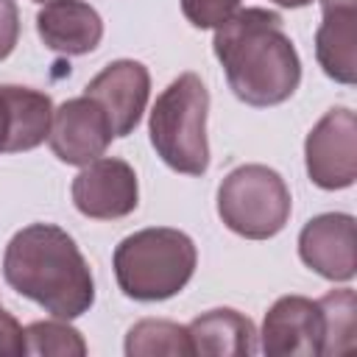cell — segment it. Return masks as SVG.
Instances as JSON below:
<instances>
[{"label": "cell", "mask_w": 357, "mask_h": 357, "mask_svg": "<svg viewBox=\"0 0 357 357\" xmlns=\"http://www.w3.org/2000/svg\"><path fill=\"white\" fill-rule=\"evenodd\" d=\"M20 42V8L14 0H0V61L11 56Z\"/></svg>", "instance_id": "ffe728a7"}, {"label": "cell", "mask_w": 357, "mask_h": 357, "mask_svg": "<svg viewBox=\"0 0 357 357\" xmlns=\"http://www.w3.org/2000/svg\"><path fill=\"white\" fill-rule=\"evenodd\" d=\"M315 59L337 84L357 81V0H321Z\"/></svg>", "instance_id": "5bb4252c"}, {"label": "cell", "mask_w": 357, "mask_h": 357, "mask_svg": "<svg viewBox=\"0 0 357 357\" xmlns=\"http://www.w3.org/2000/svg\"><path fill=\"white\" fill-rule=\"evenodd\" d=\"M307 176L321 190H346L357 178V117L346 106L329 109L304 142Z\"/></svg>", "instance_id": "8992f818"}, {"label": "cell", "mask_w": 357, "mask_h": 357, "mask_svg": "<svg viewBox=\"0 0 357 357\" xmlns=\"http://www.w3.org/2000/svg\"><path fill=\"white\" fill-rule=\"evenodd\" d=\"M25 354L36 357H84L86 340L64 318L59 321H33L25 329Z\"/></svg>", "instance_id": "ac0fdd59"}, {"label": "cell", "mask_w": 357, "mask_h": 357, "mask_svg": "<svg viewBox=\"0 0 357 357\" xmlns=\"http://www.w3.org/2000/svg\"><path fill=\"white\" fill-rule=\"evenodd\" d=\"M73 204L84 218L117 220L137 209L139 184L137 173L126 159L100 156L73 178Z\"/></svg>", "instance_id": "52a82bcc"}, {"label": "cell", "mask_w": 357, "mask_h": 357, "mask_svg": "<svg viewBox=\"0 0 357 357\" xmlns=\"http://www.w3.org/2000/svg\"><path fill=\"white\" fill-rule=\"evenodd\" d=\"M293 198L284 178L268 165H240L218 187V215L245 240H268L290 220Z\"/></svg>", "instance_id": "5b68a950"}, {"label": "cell", "mask_w": 357, "mask_h": 357, "mask_svg": "<svg viewBox=\"0 0 357 357\" xmlns=\"http://www.w3.org/2000/svg\"><path fill=\"white\" fill-rule=\"evenodd\" d=\"M84 95L92 98L109 117L114 137H128L148 106L151 95V73L142 61L134 59H117L106 64L86 86Z\"/></svg>", "instance_id": "9c48e42d"}, {"label": "cell", "mask_w": 357, "mask_h": 357, "mask_svg": "<svg viewBox=\"0 0 357 357\" xmlns=\"http://www.w3.org/2000/svg\"><path fill=\"white\" fill-rule=\"evenodd\" d=\"M262 351L271 357H315L324 343V315L307 296H282L262 321Z\"/></svg>", "instance_id": "8fae6325"}, {"label": "cell", "mask_w": 357, "mask_h": 357, "mask_svg": "<svg viewBox=\"0 0 357 357\" xmlns=\"http://www.w3.org/2000/svg\"><path fill=\"white\" fill-rule=\"evenodd\" d=\"M53 100L31 86H0V153L33 151L50 134Z\"/></svg>", "instance_id": "7c38bea8"}, {"label": "cell", "mask_w": 357, "mask_h": 357, "mask_svg": "<svg viewBox=\"0 0 357 357\" xmlns=\"http://www.w3.org/2000/svg\"><path fill=\"white\" fill-rule=\"evenodd\" d=\"M33 3H53V0H33Z\"/></svg>", "instance_id": "603a6c76"}, {"label": "cell", "mask_w": 357, "mask_h": 357, "mask_svg": "<svg viewBox=\"0 0 357 357\" xmlns=\"http://www.w3.org/2000/svg\"><path fill=\"white\" fill-rule=\"evenodd\" d=\"M126 354L128 357H156V354L187 357V354H192L190 332H187V326H181L176 321L142 318L126 335Z\"/></svg>", "instance_id": "2e32d148"}, {"label": "cell", "mask_w": 357, "mask_h": 357, "mask_svg": "<svg viewBox=\"0 0 357 357\" xmlns=\"http://www.w3.org/2000/svg\"><path fill=\"white\" fill-rule=\"evenodd\" d=\"M212 50L229 89L248 106H279L301 84V59L276 11L237 8L215 28Z\"/></svg>", "instance_id": "6da1fadb"}, {"label": "cell", "mask_w": 357, "mask_h": 357, "mask_svg": "<svg viewBox=\"0 0 357 357\" xmlns=\"http://www.w3.org/2000/svg\"><path fill=\"white\" fill-rule=\"evenodd\" d=\"M36 33L53 53L86 56L103 39V20L84 0H53L36 14Z\"/></svg>", "instance_id": "4fadbf2b"}, {"label": "cell", "mask_w": 357, "mask_h": 357, "mask_svg": "<svg viewBox=\"0 0 357 357\" xmlns=\"http://www.w3.org/2000/svg\"><path fill=\"white\" fill-rule=\"evenodd\" d=\"M240 8V0H181V14L190 25L206 31L223 25L234 11Z\"/></svg>", "instance_id": "d6986e66"}, {"label": "cell", "mask_w": 357, "mask_h": 357, "mask_svg": "<svg viewBox=\"0 0 357 357\" xmlns=\"http://www.w3.org/2000/svg\"><path fill=\"white\" fill-rule=\"evenodd\" d=\"M298 257L329 282H351L357 273V237L349 212H324L304 223Z\"/></svg>", "instance_id": "30bf717a"}, {"label": "cell", "mask_w": 357, "mask_h": 357, "mask_svg": "<svg viewBox=\"0 0 357 357\" xmlns=\"http://www.w3.org/2000/svg\"><path fill=\"white\" fill-rule=\"evenodd\" d=\"M276 6H282V8H304V6H310L312 0H273Z\"/></svg>", "instance_id": "7402d4cb"}, {"label": "cell", "mask_w": 357, "mask_h": 357, "mask_svg": "<svg viewBox=\"0 0 357 357\" xmlns=\"http://www.w3.org/2000/svg\"><path fill=\"white\" fill-rule=\"evenodd\" d=\"M321 315H324V343L321 354H340L354 346V329H357V298L351 287L329 290L324 298H318Z\"/></svg>", "instance_id": "e0dca14e"}, {"label": "cell", "mask_w": 357, "mask_h": 357, "mask_svg": "<svg viewBox=\"0 0 357 357\" xmlns=\"http://www.w3.org/2000/svg\"><path fill=\"white\" fill-rule=\"evenodd\" d=\"M112 123L106 112L86 95L64 100L59 109H53V123H50V151L64 162V165H89L106 153L112 145Z\"/></svg>", "instance_id": "ba28073f"}, {"label": "cell", "mask_w": 357, "mask_h": 357, "mask_svg": "<svg viewBox=\"0 0 357 357\" xmlns=\"http://www.w3.org/2000/svg\"><path fill=\"white\" fill-rule=\"evenodd\" d=\"M0 354H8V357L25 354V329L3 307H0Z\"/></svg>", "instance_id": "44dd1931"}, {"label": "cell", "mask_w": 357, "mask_h": 357, "mask_svg": "<svg viewBox=\"0 0 357 357\" xmlns=\"http://www.w3.org/2000/svg\"><path fill=\"white\" fill-rule=\"evenodd\" d=\"M187 332L192 354L201 357H248L259 349L254 321L231 307H218L192 318Z\"/></svg>", "instance_id": "9a60e30c"}, {"label": "cell", "mask_w": 357, "mask_h": 357, "mask_svg": "<svg viewBox=\"0 0 357 357\" xmlns=\"http://www.w3.org/2000/svg\"><path fill=\"white\" fill-rule=\"evenodd\" d=\"M11 290L36 301L53 318H81L95 304V279L75 240L56 223L20 229L3 254Z\"/></svg>", "instance_id": "7a4b0ae2"}, {"label": "cell", "mask_w": 357, "mask_h": 357, "mask_svg": "<svg viewBox=\"0 0 357 357\" xmlns=\"http://www.w3.org/2000/svg\"><path fill=\"white\" fill-rule=\"evenodd\" d=\"M198 251L190 234L151 226L123 237L112 254L117 287L134 301H165L187 287Z\"/></svg>", "instance_id": "3957f363"}, {"label": "cell", "mask_w": 357, "mask_h": 357, "mask_svg": "<svg viewBox=\"0 0 357 357\" xmlns=\"http://www.w3.org/2000/svg\"><path fill=\"white\" fill-rule=\"evenodd\" d=\"M209 89L195 73H181L156 98L148 134L156 156L176 173L204 176L209 170L206 139Z\"/></svg>", "instance_id": "277c9868"}]
</instances>
